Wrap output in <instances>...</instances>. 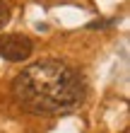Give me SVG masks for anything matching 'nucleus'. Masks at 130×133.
<instances>
[{
	"label": "nucleus",
	"instance_id": "1",
	"mask_svg": "<svg viewBox=\"0 0 130 133\" xmlns=\"http://www.w3.org/2000/svg\"><path fill=\"white\" fill-rule=\"evenodd\" d=\"M87 97L80 70L56 58H43L22 68L12 80V99L34 116H60L75 111Z\"/></svg>",
	"mask_w": 130,
	"mask_h": 133
},
{
	"label": "nucleus",
	"instance_id": "2",
	"mask_svg": "<svg viewBox=\"0 0 130 133\" xmlns=\"http://www.w3.org/2000/svg\"><path fill=\"white\" fill-rule=\"evenodd\" d=\"M34 53L32 39L24 34H3L0 36V58L10 63H22Z\"/></svg>",
	"mask_w": 130,
	"mask_h": 133
},
{
	"label": "nucleus",
	"instance_id": "3",
	"mask_svg": "<svg viewBox=\"0 0 130 133\" xmlns=\"http://www.w3.org/2000/svg\"><path fill=\"white\" fill-rule=\"evenodd\" d=\"M7 22H10V7H7L3 0H0V29H3Z\"/></svg>",
	"mask_w": 130,
	"mask_h": 133
},
{
	"label": "nucleus",
	"instance_id": "4",
	"mask_svg": "<svg viewBox=\"0 0 130 133\" xmlns=\"http://www.w3.org/2000/svg\"><path fill=\"white\" fill-rule=\"evenodd\" d=\"M120 133H128V131H120Z\"/></svg>",
	"mask_w": 130,
	"mask_h": 133
}]
</instances>
